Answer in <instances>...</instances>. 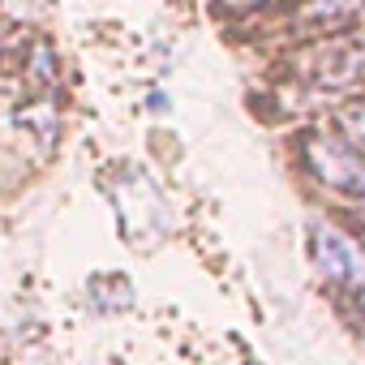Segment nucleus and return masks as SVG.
Wrapping results in <instances>:
<instances>
[{
	"mask_svg": "<svg viewBox=\"0 0 365 365\" xmlns=\"http://www.w3.org/2000/svg\"><path fill=\"white\" fill-rule=\"evenodd\" d=\"M103 194L116 207V224L120 237L138 250H155L168 232H172V202L163 198V190L155 185V176L142 163H116L103 176Z\"/></svg>",
	"mask_w": 365,
	"mask_h": 365,
	"instance_id": "1",
	"label": "nucleus"
},
{
	"mask_svg": "<svg viewBox=\"0 0 365 365\" xmlns=\"http://www.w3.org/2000/svg\"><path fill=\"white\" fill-rule=\"evenodd\" d=\"M305 237H309V258H314L318 275L365 314V250L344 228H335L327 220H314L305 228Z\"/></svg>",
	"mask_w": 365,
	"mask_h": 365,
	"instance_id": "2",
	"label": "nucleus"
},
{
	"mask_svg": "<svg viewBox=\"0 0 365 365\" xmlns=\"http://www.w3.org/2000/svg\"><path fill=\"white\" fill-rule=\"evenodd\" d=\"M297 78L309 91H352L365 82V35H339L297 56Z\"/></svg>",
	"mask_w": 365,
	"mask_h": 365,
	"instance_id": "3",
	"label": "nucleus"
},
{
	"mask_svg": "<svg viewBox=\"0 0 365 365\" xmlns=\"http://www.w3.org/2000/svg\"><path fill=\"white\" fill-rule=\"evenodd\" d=\"M301 155H305V172L318 180V185H327L331 194L365 202V155L352 150L344 138H335V133H309L305 146H301Z\"/></svg>",
	"mask_w": 365,
	"mask_h": 365,
	"instance_id": "4",
	"label": "nucleus"
},
{
	"mask_svg": "<svg viewBox=\"0 0 365 365\" xmlns=\"http://www.w3.org/2000/svg\"><path fill=\"white\" fill-rule=\"evenodd\" d=\"M365 0H297L292 5V31L297 35H335L344 31Z\"/></svg>",
	"mask_w": 365,
	"mask_h": 365,
	"instance_id": "5",
	"label": "nucleus"
},
{
	"mask_svg": "<svg viewBox=\"0 0 365 365\" xmlns=\"http://www.w3.org/2000/svg\"><path fill=\"white\" fill-rule=\"evenodd\" d=\"M91 301L103 309V314H125L129 305H133V284L125 279V275H99V279H91Z\"/></svg>",
	"mask_w": 365,
	"mask_h": 365,
	"instance_id": "6",
	"label": "nucleus"
},
{
	"mask_svg": "<svg viewBox=\"0 0 365 365\" xmlns=\"http://www.w3.org/2000/svg\"><path fill=\"white\" fill-rule=\"evenodd\" d=\"M335 138H344L352 150L365 155V99L361 103H348L344 112H335Z\"/></svg>",
	"mask_w": 365,
	"mask_h": 365,
	"instance_id": "7",
	"label": "nucleus"
},
{
	"mask_svg": "<svg viewBox=\"0 0 365 365\" xmlns=\"http://www.w3.org/2000/svg\"><path fill=\"white\" fill-rule=\"evenodd\" d=\"M361 215H365V207H361Z\"/></svg>",
	"mask_w": 365,
	"mask_h": 365,
	"instance_id": "8",
	"label": "nucleus"
}]
</instances>
